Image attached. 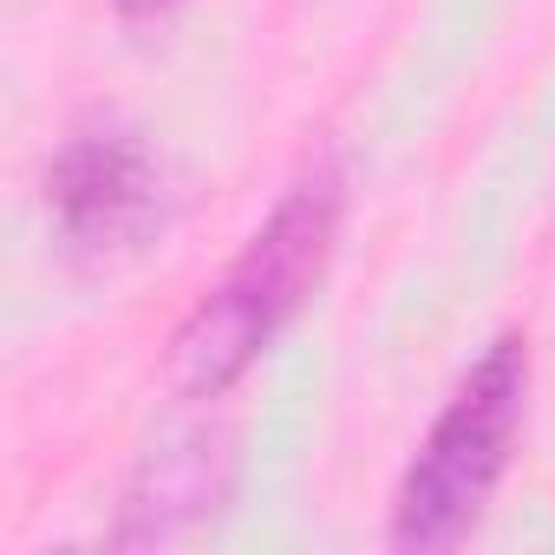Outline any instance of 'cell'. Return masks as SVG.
<instances>
[{"mask_svg": "<svg viewBox=\"0 0 555 555\" xmlns=\"http://www.w3.org/2000/svg\"><path fill=\"white\" fill-rule=\"evenodd\" d=\"M347 216V164L321 151L282 196L255 222L242 255L203 288V301L177 321L164 379L177 399H222L274 340L308 308L321 274L340 248Z\"/></svg>", "mask_w": 555, "mask_h": 555, "instance_id": "cell-1", "label": "cell"}, {"mask_svg": "<svg viewBox=\"0 0 555 555\" xmlns=\"http://www.w3.org/2000/svg\"><path fill=\"white\" fill-rule=\"evenodd\" d=\"M522 425H529V340L496 334L477 353V366L457 379V392L444 399L431 431L418 438V451L392 490L386 542L405 555L457 548L483 522L496 483L509 477Z\"/></svg>", "mask_w": 555, "mask_h": 555, "instance_id": "cell-2", "label": "cell"}, {"mask_svg": "<svg viewBox=\"0 0 555 555\" xmlns=\"http://www.w3.org/2000/svg\"><path fill=\"white\" fill-rule=\"evenodd\" d=\"M53 229L79 255H125L164 222V170L125 118H86L47 157Z\"/></svg>", "mask_w": 555, "mask_h": 555, "instance_id": "cell-3", "label": "cell"}, {"mask_svg": "<svg viewBox=\"0 0 555 555\" xmlns=\"http://www.w3.org/2000/svg\"><path fill=\"white\" fill-rule=\"evenodd\" d=\"M235 490V438L229 425H183L164 431L138 470L125 477L118 496V522L112 542L118 548H157V542H183L190 529H203Z\"/></svg>", "mask_w": 555, "mask_h": 555, "instance_id": "cell-4", "label": "cell"}, {"mask_svg": "<svg viewBox=\"0 0 555 555\" xmlns=\"http://www.w3.org/2000/svg\"><path fill=\"white\" fill-rule=\"evenodd\" d=\"M183 0H112V14L125 21V27H151V21H164V14H177Z\"/></svg>", "mask_w": 555, "mask_h": 555, "instance_id": "cell-5", "label": "cell"}]
</instances>
